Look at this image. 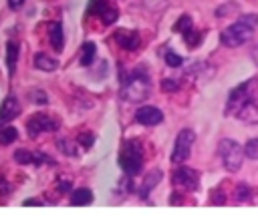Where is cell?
Returning <instances> with one entry per match:
<instances>
[{
	"label": "cell",
	"instance_id": "603a6c76",
	"mask_svg": "<svg viewBox=\"0 0 258 223\" xmlns=\"http://www.w3.org/2000/svg\"><path fill=\"white\" fill-rule=\"evenodd\" d=\"M244 155L248 157V159H254V161H258V139H250L246 145H244Z\"/></svg>",
	"mask_w": 258,
	"mask_h": 223
},
{
	"label": "cell",
	"instance_id": "e575fe53",
	"mask_svg": "<svg viewBox=\"0 0 258 223\" xmlns=\"http://www.w3.org/2000/svg\"><path fill=\"white\" fill-rule=\"evenodd\" d=\"M8 4H10V8L16 10V8H20V6L24 4V0H8Z\"/></svg>",
	"mask_w": 258,
	"mask_h": 223
},
{
	"label": "cell",
	"instance_id": "f546056e",
	"mask_svg": "<svg viewBox=\"0 0 258 223\" xmlns=\"http://www.w3.org/2000/svg\"><path fill=\"white\" fill-rule=\"evenodd\" d=\"M212 197H214V199H212V203H214V205H224V203H226V195H224L220 189L212 191Z\"/></svg>",
	"mask_w": 258,
	"mask_h": 223
},
{
	"label": "cell",
	"instance_id": "ac0fdd59",
	"mask_svg": "<svg viewBox=\"0 0 258 223\" xmlns=\"http://www.w3.org/2000/svg\"><path fill=\"white\" fill-rule=\"evenodd\" d=\"M95 52H97L95 42H85L83 48H81V64L83 66H91L93 60H95Z\"/></svg>",
	"mask_w": 258,
	"mask_h": 223
},
{
	"label": "cell",
	"instance_id": "3957f363",
	"mask_svg": "<svg viewBox=\"0 0 258 223\" xmlns=\"http://www.w3.org/2000/svg\"><path fill=\"white\" fill-rule=\"evenodd\" d=\"M256 94H258V80H256V78H250V80L238 84L236 88L230 90L224 113L230 115V117H236V113H238L248 100L256 98Z\"/></svg>",
	"mask_w": 258,
	"mask_h": 223
},
{
	"label": "cell",
	"instance_id": "d6a6232c",
	"mask_svg": "<svg viewBox=\"0 0 258 223\" xmlns=\"http://www.w3.org/2000/svg\"><path fill=\"white\" fill-rule=\"evenodd\" d=\"M10 191H12V187L8 185V181H6V179H0V193H2V195H8Z\"/></svg>",
	"mask_w": 258,
	"mask_h": 223
},
{
	"label": "cell",
	"instance_id": "9c48e42d",
	"mask_svg": "<svg viewBox=\"0 0 258 223\" xmlns=\"http://www.w3.org/2000/svg\"><path fill=\"white\" fill-rule=\"evenodd\" d=\"M135 121L143 127H155L163 121V113L157 108V106H151V104H145V106H139L137 113H135Z\"/></svg>",
	"mask_w": 258,
	"mask_h": 223
},
{
	"label": "cell",
	"instance_id": "30bf717a",
	"mask_svg": "<svg viewBox=\"0 0 258 223\" xmlns=\"http://www.w3.org/2000/svg\"><path fill=\"white\" fill-rule=\"evenodd\" d=\"M18 115H20V102H18V98L14 94L6 96L2 100V104H0V127L6 125L8 121L16 119Z\"/></svg>",
	"mask_w": 258,
	"mask_h": 223
},
{
	"label": "cell",
	"instance_id": "4fadbf2b",
	"mask_svg": "<svg viewBox=\"0 0 258 223\" xmlns=\"http://www.w3.org/2000/svg\"><path fill=\"white\" fill-rule=\"evenodd\" d=\"M34 66L40 68V70H44V72H52V70L58 68V60L52 58V56H48L46 52H36L34 54Z\"/></svg>",
	"mask_w": 258,
	"mask_h": 223
},
{
	"label": "cell",
	"instance_id": "52a82bcc",
	"mask_svg": "<svg viewBox=\"0 0 258 223\" xmlns=\"http://www.w3.org/2000/svg\"><path fill=\"white\" fill-rule=\"evenodd\" d=\"M171 181H173L175 187L185 189V191H196V189L200 187V175H198V171H194V169H189V167H181V163H179V167L173 171Z\"/></svg>",
	"mask_w": 258,
	"mask_h": 223
},
{
	"label": "cell",
	"instance_id": "484cf974",
	"mask_svg": "<svg viewBox=\"0 0 258 223\" xmlns=\"http://www.w3.org/2000/svg\"><path fill=\"white\" fill-rule=\"evenodd\" d=\"M107 6V0H91L89 2V14H101Z\"/></svg>",
	"mask_w": 258,
	"mask_h": 223
},
{
	"label": "cell",
	"instance_id": "8fae6325",
	"mask_svg": "<svg viewBox=\"0 0 258 223\" xmlns=\"http://www.w3.org/2000/svg\"><path fill=\"white\" fill-rule=\"evenodd\" d=\"M115 40L125 50H135L139 46V34L135 30H117L115 32Z\"/></svg>",
	"mask_w": 258,
	"mask_h": 223
},
{
	"label": "cell",
	"instance_id": "4dcf8cb0",
	"mask_svg": "<svg viewBox=\"0 0 258 223\" xmlns=\"http://www.w3.org/2000/svg\"><path fill=\"white\" fill-rule=\"evenodd\" d=\"M30 96L34 98L32 102H36V104H46V102H48V98H46V94H44V92H38V90H34Z\"/></svg>",
	"mask_w": 258,
	"mask_h": 223
},
{
	"label": "cell",
	"instance_id": "5b68a950",
	"mask_svg": "<svg viewBox=\"0 0 258 223\" xmlns=\"http://www.w3.org/2000/svg\"><path fill=\"white\" fill-rule=\"evenodd\" d=\"M218 155H220L222 165H224L226 171H230V173H238L240 171L242 161H244V151L236 141L222 139L218 143Z\"/></svg>",
	"mask_w": 258,
	"mask_h": 223
},
{
	"label": "cell",
	"instance_id": "e0dca14e",
	"mask_svg": "<svg viewBox=\"0 0 258 223\" xmlns=\"http://www.w3.org/2000/svg\"><path fill=\"white\" fill-rule=\"evenodd\" d=\"M93 201V191L91 189H77L71 193V205H77V207H83V205H89Z\"/></svg>",
	"mask_w": 258,
	"mask_h": 223
},
{
	"label": "cell",
	"instance_id": "7c38bea8",
	"mask_svg": "<svg viewBox=\"0 0 258 223\" xmlns=\"http://www.w3.org/2000/svg\"><path fill=\"white\" fill-rule=\"evenodd\" d=\"M236 119H240V121H244V123L256 125V123H258V100H256V98L248 100V102L236 113Z\"/></svg>",
	"mask_w": 258,
	"mask_h": 223
},
{
	"label": "cell",
	"instance_id": "f1b7e54d",
	"mask_svg": "<svg viewBox=\"0 0 258 223\" xmlns=\"http://www.w3.org/2000/svg\"><path fill=\"white\" fill-rule=\"evenodd\" d=\"M58 147H60V151H62L64 155H77L75 147H73L69 141H58Z\"/></svg>",
	"mask_w": 258,
	"mask_h": 223
},
{
	"label": "cell",
	"instance_id": "4316f807",
	"mask_svg": "<svg viewBox=\"0 0 258 223\" xmlns=\"http://www.w3.org/2000/svg\"><path fill=\"white\" fill-rule=\"evenodd\" d=\"M163 58H165L167 66H171V68H177V66L181 64V56H177L175 52H165V54H163Z\"/></svg>",
	"mask_w": 258,
	"mask_h": 223
},
{
	"label": "cell",
	"instance_id": "277c9868",
	"mask_svg": "<svg viewBox=\"0 0 258 223\" xmlns=\"http://www.w3.org/2000/svg\"><path fill=\"white\" fill-rule=\"evenodd\" d=\"M119 165L127 177L141 173L143 169V147L139 141H127L119 153Z\"/></svg>",
	"mask_w": 258,
	"mask_h": 223
},
{
	"label": "cell",
	"instance_id": "83f0119b",
	"mask_svg": "<svg viewBox=\"0 0 258 223\" xmlns=\"http://www.w3.org/2000/svg\"><path fill=\"white\" fill-rule=\"evenodd\" d=\"M93 141H95L93 133H81V135H79V143H81L85 149H89V147L93 145Z\"/></svg>",
	"mask_w": 258,
	"mask_h": 223
},
{
	"label": "cell",
	"instance_id": "7a4b0ae2",
	"mask_svg": "<svg viewBox=\"0 0 258 223\" xmlns=\"http://www.w3.org/2000/svg\"><path fill=\"white\" fill-rule=\"evenodd\" d=\"M151 94V78L143 66L133 68L121 82V98L125 102H141Z\"/></svg>",
	"mask_w": 258,
	"mask_h": 223
},
{
	"label": "cell",
	"instance_id": "d4e9b609",
	"mask_svg": "<svg viewBox=\"0 0 258 223\" xmlns=\"http://www.w3.org/2000/svg\"><path fill=\"white\" fill-rule=\"evenodd\" d=\"M191 26H194L191 18H189L187 14H183V16H181V18H179V20H177V22L173 24V30H175V32H181V34H183V32H185L187 28H191Z\"/></svg>",
	"mask_w": 258,
	"mask_h": 223
},
{
	"label": "cell",
	"instance_id": "44dd1931",
	"mask_svg": "<svg viewBox=\"0 0 258 223\" xmlns=\"http://www.w3.org/2000/svg\"><path fill=\"white\" fill-rule=\"evenodd\" d=\"M99 16H101V20H103L105 24H113V22L117 20V16H119V12H117V8H115V6H111V4H107V6L103 8V12H101Z\"/></svg>",
	"mask_w": 258,
	"mask_h": 223
},
{
	"label": "cell",
	"instance_id": "2e32d148",
	"mask_svg": "<svg viewBox=\"0 0 258 223\" xmlns=\"http://www.w3.org/2000/svg\"><path fill=\"white\" fill-rule=\"evenodd\" d=\"M18 42H8L6 44V66H8V74H14L16 70V60H18Z\"/></svg>",
	"mask_w": 258,
	"mask_h": 223
},
{
	"label": "cell",
	"instance_id": "5bb4252c",
	"mask_svg": "<svg viewBox=\"0 0 258 223\" xmlns=\"http://www.w3.org/2000/svg\"><path fill=\"white\" fill-rule=\"evenodd\" d=\"M48 36H50V44L54 50H62L64 46V36H62V26L60 22H52L48 28Z\"/></svg>",
	"mask_w": 258,
	"mask_h": 223
},
{
	"label": "cell",
	"instance_id": "6da1fadb",
	"mask_svg": "<svg viewBox=\"0 0 258 223\" xmlns=\"http://www.w3.org/2000/svg\"><path fill=\"white\" fill-rule=\"evenodd\" d=\"M256 26H258V14H252V12L242 14L234 24H230L228 28H224L220 32V40L228 48L242 46V44H246L252 38Z\"/></svg>",
	"mask_w": 258,
	"mask_h": 223
},
{
	"label": "cell",
	"instance_id": "9a60e30c",
	"mask_svg": "<svg viewBox=\"0 0 258 223\" xmlns=\"http://www.w3.org/2000/svg\"><path fill=\"white\" fill-rule=\"evenodd\" d=\"M161 181V171H157V169H153L147 177H145V181H143V185H141V189H139V195H141V199H145L149 193H151V189L157 185Z\"/></svg>",
	"mask_w": 258,
	"mask_h": 223
},
{
	"label": "cell",
	"instance_id": "ffe728a7",
	"mask_svg": "<svg viewBox=\"0 0 258 223\" xmlns=\"http://www.w3.org/2000/svg\"><path fill=\"white\" fill-rule=\"evenodd\" d=\"M250 195H252V189H250L246 183H238V185H236V189H234V201H236V203L246 201Z\"/></svg>",
	"mask_w": 258,
	"mask_h": 223
},
{
	"label": "cell",
	"instance_id": "d590c367",
	"mask_svg": "<svg viewBox=\"0 0 258 223\" xmlns=\"http://www.w3.org/2000/svg\"><path fill=\"white\" fill-rule=\"evenodd\" d=\"M24 205H40V201H24Z\"/></svg>",
	"mask_w": 258,
	"mask_h": 223
},
{
	"label": "cell",
	"instance_id": "8992f818",
	"mask_svg": "<svg viewBox=\"0 0 258 223\" xmlns=\"http://www.w3.org/2000/svg\"><path fill=\"white\" fill-rule=\"evenodd\" d=\"M194 143H196V133H194L191 129H183V131H179L177 137H175V143H173L171 163H175V165L183 163V161L189 157Z\"/></svg>",
	"mask_w": 258,
	"mask_h": 223
},
{
	"label": "cell",
	"instance_id": "836d02e7",
	"mask_svg": "<svg viewBox=\"0 0 258 223\" xmlns=\"http://www.w3.org/2000/svg\"><path fill=\"white\" fill-rule=\"evenodd\" d=\"M69 189H71V181H67V179H62V181L58 183V191H60V193H67Z\"/></svg>",
	"mask_w": 258,
	"mask_h": 223
},
{
	"label": "cell",
	"instance_id": "1f68e13d",
	"mask_svg": "<svg viewBox=\"0 0 258 223\" xmlns=\"http://www.w3.org/2000/svg\"><path fill=\"white\" fill-rule=\"evenodd\" d=\"M161 88L167 90V92H173V90H177V84H175L173 80H163V82H161Z\"/></svg>",
	"mask_w": 258,
	"mask_h": 223
},
{
	"label": "cell",
	"instance_id": "cb8c5ba5",
	"mask_svg": "<svg viewBox=\"0 0 258 223\" xmlns=\"http://www.w3.org/2000/svg\"><path fill=\"white\" fill-rule=\"evenodd\" d=\"M183 38H185V44L191 48V46H198L200 44V40H202V36H200V32L198 30H194V26L191 28H187L185 32H183Z\"/></svg>",
	"mask_w": 258,
	"mask_h": 223
},
{
	"label": "cell",
	"instance_id": "d6986e66",
	"mask_svg": "<svg viewBox=\"0 0 258 223\" xmlns=\"http://www.w3.org/2000/svg\"><path fill=\"white\" fill-rule=\"evenodd\" d=\"M18 137V131L14 127H2L0 129V145H10Z\"/></svg>",
	"mask_w": 258,
	"mask_h": 223
},
{
	"label": "cell",
	"instance_id": "7402d4cb",
	"mask_svg": "<svg viewBox=\"0 0 258 223\" xmlns=\"http://www.w3.org/2000/svg\"><path fill=\"white\" fill-rule=\"evenodd\" d=\"M14 159H16V163H20V165H34V153H30V151H26V149H18V151L14 153Z\"/></svg>",
	"mask_w": 258,
	"mask_h": 223
},
{
	"label": "cell",
	"instance_id": "ba28073f",
	"mask_svg": "<svg viewBox=\"0 0 258 223\" xmlns=\"http://www.w3.org/2000/svg\"><path fill=\"white\" fill-rule=\"evenodd\" d=\"M58 121L52 119L50 115H32L26 123V129H28V135L34 139L38 137L40 133H46V131H56L58 129Z\"/></svg>",
	"mask_w": 258,
	"mask_h": 223
}]
</instances>
